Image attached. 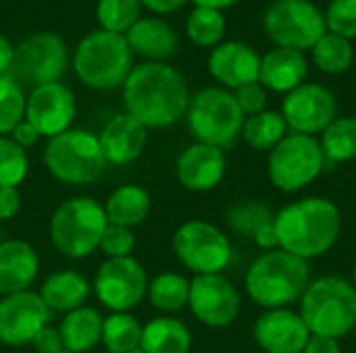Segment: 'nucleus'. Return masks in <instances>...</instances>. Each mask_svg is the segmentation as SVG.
<instances>
[{"instance_id": "1", "label": "nucleus", "mask_w": 356, "mask_h": 353, "mask_svg": "<svg viewBox=\"0 0 356 353\" xmlns=\"http://www.w3.org/2000/svg\"><path fill=\"white\" fill-rule=\"evenodd\" d=\"M123 102L127 114L146 129H165L184 119L190 92L177 69L165 62H144L125 79Z\"/></svg>"}, {"instance_id": "2", "label": "nucleus", "mask_w": 356, "mask_h": 353, "mask_svg": "<svg viewBox=\"0 0 356 353\" xmlns=\"http://www.w3.org/2000/svg\"><path fill=\"white\" fill-rule=\"evenodd\" d=\"M340 229V210L325 198L294 202L275 216L280 248L302 260L325 254L336 243Z\"/></svg>"}, {"instance_id": "3", "label": "nucleus", "mask_w": 356, "mask_h": 353, "mask_svg": "<svg viewBox=\"0 0 356 353\" xmlns=\"http://www.w3.org/2000/svg\"><path fill=\"white\" fill-rule=\"evenodd\" d=\"M311 270L307 260L277 250L259 256L246 273V291L263 308H284L305 295Z\"/></svg>"}, {"instance_id": "4", "label": "nucleus", "mask_w": 356, "mask_h": 353, "mask_svg": "<svg viewBox=\"0 0 356 353\" xmlns=\"http://www.w3.org/2000/svg\"><path fill=\"white\" fill-rule=\"evenodd\" d=\"M108 227L104 208L90 196H75L60 202L50 218V241L54 250L71 260H83L100 250Z\"/></svg>"}, {"instance_id": "5", "label": "nucleus", "mask_w": 356, "mask_h": 353, "mask_svg": "<svg viewBox=\"0 0 356 353\" xmlns=\"http://www.w3.org/2000/svg\"><path fill=\"white\" fill-rule=\"evenodd\" d=\"M46 171L65 185H92L106 171L98 135L86 129H67L50 137L42 154Z\"/></svg>"}, {"instance_id": "6", "label": "nucleus", "mask_w": 356, "mask_h": 353, "mask_svg": "<svg viewBox=\"0 0 356 353\" xmlns=\"http://www.w3.org/2000/svg\"><path fill=\"white\" fill-rule=\"evenodd\" d=\"M300 300V318L311 335L340 339L356 327V289L344 279H319Z\"/></svg>"}, {"instance_id": "7", "label": "nucleus", "mask_w": 356, "mask_h": 353, "mask_svg": "<svg viewBox=\"0 0 356 353\" xmlns=\"http://www.w3.org/2000/svg\"><path fill=\"white\" fill-rule=\"evenodd\" d=\"M73 69L79 81L92 89H113L123 85L131 73V50L125 35L94 31L75 50Z\"/></svg>"}, {"instance_id": "8", "label": "nucleus", "mask_w": 356, "mask_h": 353, "mask_svg": "<svg viewBox=\"0 0 356 353\" xmlns=\"http://www.w3.org/2000/svg\"><path fill=\"white\" fill-rule=\"evenodd\" d=\"M186 114L188 127L198 144L215 148L232 146L246 121L234 94L223 87L200 89L190 100Z\"/></svg>"}, {"instance_id": "9", "label": "nucleus", "mask_w": 356, "mask_h": 353, "mask_svg": "<svg viewBox=\"0 0 356 353\" xmlns=\"http://www.w3.org/2000/svg\"><path fill=\"white\" fill-rule=\"evenodd\" d=\"M265 33L277 48L311 50L325 33V15L311 0H277L265 10Z\"/></svg>"}, {"instance_id": "10", "label": "nucleus", "mask_w": 356, "mask_h": 353, "mask_svg": "<svg viewBox=\"0 0 356 353\" xmlns=\"http://www.w3.org/2000/svg\"><path fill=\"white\" fill-rule=\"evenodd\" d=\"M325 156L313 135L284 137L269 154V179L282 191H298L319 177Z\"/></svg>"}, {"instance_id": "11", "label": "nucleus", "mask_w": 356, "mask_h": 353, "mask_svg": "<svg viewBox=\"0 0 356 353\" xmlns=\"http://www.w3.org/2000/svg\"><path fill=\"white\" fill-rule=\"evenodd\" d=\"M177 260L194 275H221L232 260L229 239L211 223H184L173 235Z\"/></svg>"}, {"instance_id": "12", "label": "nucleus", "mask_w": 356, "mask_h": 353, "mask_svg": "<svg viewBox=\"0 0 356 353\" xmlns=\"http://www.w3.org/2000/svg\"><path fill=\"white\" fill-rule=\"evenodd\" d=\"M67 69V48L65 42L54 33H35L25 37L13 56L8 77L19 85L40 87L54 83L63 77Z\"/></svg>"}, {"instance_id": "13", "label": "nucleus", "mask_w": 356, "mask_h": 353, "mask_svg": "<svg viewBox=\"0 0 356 353\" xmlns=\"http://www.w3.org/2000/svg\"><path fill=\"white\" fill-rule=\"evenodd\" d=\"M146 268L134 258H106L92 283L98 302L111 312H131L148 295Z\"/></svg>"}, {"instance_id": "14", "label": "nucleus", "mask_w": 356, "mask_h": 353, "mask_svg": "<svg viewBox=\"0 0 356 353\" xmlns=\"http://www.w3.org/2000/svg\"><path fill=\"white\" fill-rule=\"evenodd\" d=\"M52 312L35 291L0 298V343L6 347L31 345L33 337L50 325Z\"/></svg>"}, {"instance_id": "15", "label": "nucleus", "mask_w": 356, "mask_h": 353, "mask_svg": "<svg viewBox=\"0 0 356 353\" xmlns=\"http://www.w3.org/2000/svg\"><path fill=\"white\" fill-rule=\"evenodd\" d=\"M75 112V96L60 81L33 87L25 100V121L46 139L71 129Z\"/></svg>"}, {"instance_id": "16", "label": "nucleus", "mask_w": 356, "mask_h": 353, "mask_svg": "<svg viewBox=\"0 0 356 353\" xmlns=\"http://www.w3.org/2000/svg\"><path fill=\"white\" fill-rule=\"evenodd\" d=\"M338 104L334 94L319 83H302L292 89L282 106V117L294 133H323L336 121Z\"/></svg>"}, {"instance_id": "17", "label": "nucleus", "mask_w": 356, "mask_h": 353, "mask_svg": "<svg viewBox=\"0 0 356 353\" xmlns=\"http://www.w3.org/2000/svg\"><path fill=\"white\" fill-rule=\"evenodd\" d=\"M188 306L211 329L229 327L240 314V295L223 275H196L190 281Z\"/></svg>"}, {"instance_id": "18", "label": "nucleus", "mask_w": 356, "mask_h": 353, "mask_svg": "<svg viewBox=\"0 0 356 353\" xmlns=\"http://www.w3.org/2000/svg\"><path fill=\"white\" fill-rule=\"evenodd\" d=\"M311 333L305 320L290 310H271L254 325V339L267 353H302Z\"/></svg>"}, {"instance_id": "19", "label": "nucleus", "mask_w": 356, "mask_h": 353, "mask_svg": "<svg viewBox=\"0 0 356 353\" xmlns=\"http://www.w3.org/2000/svg\"><path fill=\"white\" fill-rule=\"evenodd\" d=\"M177 181L196 193L217 187L225 175V154L221 148L194 144L186 148L175 164Z\"/></svg>"}, {"instance_id": "20", "label": "nucleus", "mask_w": 356, "mask_h": 353, "mask_svg": "<svg viewBox=\"0 0 356 353\" xmlns=\"http://www.w3.org/2000/svg\"><path fill=\"white\" fill-rule=\"evenodd\" d=\"M209 71L225 87L238 89L246 83L259 81L261 56L244 42H225L213 48Z\"/></svg>"}, {"instance_id": "21", "label": "nucleus", "mask_w": 356, "mask_h": 353, "mask_svg": "<svg viewBox=\"0 0 356 353\" xmlns=\"http://www.w3.org/2000/svg\"><path fill=\"white\" fill-rule=\"evenodd\" d=\"M98 139H100V148L106 158V164L125 166V164L136 162L142 156L146 148V139H148V129L125 112V114L113 117L102 127Z\"/></svg>"}, {"instance_id": "22", "label": "nucleus", "mask_w": 356, "mask_h": 353, "mask_svg": "<svg viewBox=\"0 0 356 353\" xmlns=\"http://www.w3.org/2000/svg\"><path fill=\"white\" fill-rule=\"evenodd\" d=\"M40 275V256L23 239L0 241V298L29 291Z\"/></svg>"}, {"instance_id": "23", "label": "nucleus", "mask_w": 356, "mask_h": 353, "mask_svg": "<svg viewBox=\"0 0 356 353\" xmlns=\"http://www.w3.org/2000/svg\"><path fill=\"white\" fill-rule=\"evenodd\" d=\"M309 64L302 52L290 48H275L261 58L259 81L265 89L290 94L305 83Z\"/></svg>"}, {"instance_id": "24", "label": "nucleus", "mask_w": 356, "mask_h": 353, "mask_svg": "<svg viewBox=\"0 0 356 353\" xmlns=\"http://www.w3.org/2000/svg\"><path fill=\"white\" fill-rule=\"evenodd\" d=\"M92 283L77 270H56L42 283L38 295L50 312L67 314L86 306Z\"/></svg>"}, {"instance_id": "25", "label": "nucleus", "mask_w": 356, "mask_h": 353, "mask_svg": "<svg viewBox=\"0 0 356 353\" xmlns=\"http://www.w3.org/2000/svg\"><path fill=\"white\" fill-rule=\"evenodd\" d=\"M125 40L131 52L152 60H163L175 54L179 37L169 23L161 19H138L127 31Z\"/></svg>"}, {"instance_id": "26", "label": "nucleus", "mask_w": 356, "mask_h": 353, "mask_svg": "<svg viewBox=\"0 0 356 353\" xmlns=\"http://www.w3.org/2000/svg\"><path fill=\"white\" fill-rule=\"evenodd\" d=\"M102 322L104 316L92 306H81L73 312H67L58 325L65 352H94L102 343Z\"/></svg>"}, {"instance_id": "27", "label": "nucleus", "mask_w": 356, "mask_h": 353, "mask_svg": "<svg viewBox=\"0 0 356 353\" xmlns=\"http://www.w3.org/2000/svg\"><path fill=\"white\" fill-rule=\"evenodd\" d=\"M104 214L108 225H117V227H125V229H136L138 225H142L152 208V198L150 193L142 187V185H121L117 187L106 202L102 204Z\"/></svg>"}, {"instance_id": "28", "label": "nucleus", "mask_w": 356, "mask_h": 353, "mask_svg": "<svg viewBox=\"0 0 356 353\" xmlns=\"http://www.w3.org/2000/svg\"><path fill=\"white\" fill-rule=\"evenodd\" d=\"M140 350L144 353H190L192 333L179 318L159 316L144 325Z\"/></svg>"}, {"instance_id": "29", "label": "nucleus", "mask_w": 356, "mask_h": 353, "mask_svg": "<svg viewBox=\"0 0 356 353\" xmlns=\"http://www.w3.org/2000/svg\"><path fill=\"white\" fill-rule=\"evenodd\" d=\"M142 325L131 312H111L102 322V345L108 353H131L140 350Z\"/></svg>"}, {"instance_id": "30", "label": "nucleus", "mask_w": 356, "mask_h": 353, "mask_svg": "<svg viewBox=\"0 0 356 353\" xmlns=\"http://www.w3.org/2000/svg\"><path fill=\"white\" fill-rule=\"evenodd\" d=\"M148 298L159 312H179L188 306L190 281L177 273H161L148 283Z\"/></svg>"}, {"instance_id": "31", "label": "nucleus", "mask_w": 356, "mask_h": 353, "mask_svg": "<svg viewBox=\"0 0 356 353\" xmlns=\"http://www.w3.org/2000/svg\"><path fill=\"white\" fill-rule=\"evenodd\" d=\"M311 52H313V60H315L317 69L327 75H338V73L348 71L355 60V48H353L350 40L340 37L332 31H327L311 48Z\"/></svg>"}, {"instance_id": "32", "label": "nucleus", "mask_w": 356, "mask_h": 353, "mask_svg": "<svg viewBox=\"0 0 356 353\" xmlns=\"http://www.w3.org/2000/svg\"><path fill=\"white\" fill-rule=\"evenodd\" d=\"M286 121L277 112L263 110L254 117H248L242 127V135L246 144L254 150H273L286 135Z\"/></svg>"}, {"instance_id": "33", "label": "nucleus", "mask_w": 356, "mask_h": 353, "mask_svg": "<svg viewBox=\"0 0 356 353\" xmlns=\"http://www.w3.org/2000/svg\"><path fill=\"white\" fill-rule=\"evenodd\" d=\"M321 150L330 162H348L356 158V119H336L321 135Z\"/></svg>"}, {"instance_id": "34", "label": "nucleus", "mask_w": 356, "mask_h": 353, "mask_svg": "<svg viewBox=\"0 0 356 353\" xmlns=\"http://www.w3.org/2000/svg\"><path fill=\"white\" fill-rule=\"evenodd\" d=\"M225 17L221 10L215 8H204V6H196L186 23V31L188 37L202 48H215L221 44L223 35H225Z\"/></svg>"}, {"instance_id": "35", "label": "nucleus", "mask_w": 356, "mask_h": 353, "mask_svg": "<svg viewBox=\"0 0 356 353\" xmlns=\"http://www.w3.org/2000/svg\"><path fill=\"white\" fill-rule=\"evenodd\" d=\"M227 221L238 235L254 239L265 227L273 225L275 218L271 210L261 202H240L229 210Z\"/></svg>"}, {"instance_id": "36", "label": "nucleus", "mask_w": 356, "mask_h": 353, "mask_svg": "<svg viewBox=\"0 0 356 353\" xmlns=\"http://www.w3.org/2000/svg\"><path fill=\"white\" fill-rule=\"evenodd\" d=\"M25 100L21 85L8 75H0V135H10L25 119Z\"/></svg>"}, {"instance_id": "37", "label": "nucleus", "mask_w": 356, "mask_h": 353, "mask_svg": "<svg viewBox=\"0 0 356 353\" xmlns=\"http://www.w3.org/2000/svg\"><path fill=\"white\" fill-rule=\"evenodd\" d=\"M29 171L27 150H23L8 135H0V185L19 187Z\"/></svg>"}, {"instance_id": "38", "label": "nucleus", "mask_w": 356, "mask_h": 353, "mask_svg": "<svg viewBox=\"0 0 356 353\" xmlns=\"http://www.w3.org/2000/svg\"><path fill=\"white\" fill-rule=\"evenodd\" d=\"M96 17L104 31L123 33L140 17V0H98Z\"/></svg>"}, {"instance_id": "39", "label": "nucleus", "mask_w": 356, "mask_h": 353, "mask_svg": "<svg viewBox=\"0 0 356 353\" xmlns=\"http://www.w3.org/2000/svg\"><path fill=\"white\" fill-rule=\"evenodd\" d=\"M325 15L327 31L355 40L356 37V0H332Z\"/></svg>"}, {"instance_id": "40", "label": "nucleus", "mask_w": 356, "mask_h": 353, "mask_svg": "<svg viewBox=\"0 0 356 353\" xmlns=\"http://www.w3.org/2000/svg\"><path fill=\"white\" fill-rule=\"evenodd\" d=\"M136 248V235L131 229L108 225L100 239V252L106 258H129Z\"/></svg>"}, {"instance_id": "41", "label": "nucleus", "mask_w": 356, "mask_h": 353, "mask_svg": "<svg viewBox=\"0 0 356 353\" xmlns=\"http://www.w3.org/2000/svg\"><path fill=\"white\" fill-rule=\"evenodd\" d=\"M234 98H236L240 110L244 112V117L246 114L254 117V114L263 112L265 106H267V89L261 85V81H252V83H246V85L238 87Z\"/></svg>"}, {"instance_id": "42", "label": "nucleus", "mask_w": 356, "mask_h": 353, "mask_svg": "<svg viewBox=\"0 0 356 353\" xmlns=\"http://www.w3.org/2000/svg\"><path fill=\"white\" fill-rule=\"evenodd\" d=\"M31 345H33V350L35 353H60L65 352V347H63V339H60V333H58V329H54V327H50V325H46L35 337H33V341H31Z\"/></svg>"}, {"instance_id": "43", "label": "nucleus", "mask_w": 356, "mask_h": 353, "mask_svg": "<svg viewBox=\"0 0 356 353\" xmlns=\"http://www.w3.org/2000/svg\"><path fill=\"white\" fill-rule=\"evenodd\" d=\"M21 210V193L17 187L0 185V223L10 221Z\"/></svg>"}, {"instance_id": "44", "label": "nucleus", "mask_w": 356, "mask_h": 353, "mask_svg": "<svg viewBox=\"0 0 356 353\" xmlns=\"http://www.w3.org/2000/svg\"><path fill=\"white\" fill-rule=\"evenodd\" d=\"M13 141H17L23 150H27V148H31V146H35L38 141H40V133L23 119L13 131H10V135H8Z\"/></svg>"}, {"instance_id": "45", "label": "nucleus", "mask_w": 356, "mask_h": 353, "mask_svg": "<svg viewBox=\"0 0 356 353\" xmlns=\"http://www.w3.org/2000/svg\"><path fill=\"white\" fill-rule=\"evenodd\" d=\"M302 353H340V343L338 339H332V337L311 335Z\"/></svg>"}, {"instance_id": "46", "label": "nucleus", "mask_w": 356, "mask_h": 353, "mask_svg": "<svg viewBox=\"0 0 356 353\" xmlns=\"http://www.w3.org/2000/svg\"><path fill=\"white\" fill-rule=\"evenodd\" d=\"M140 4L148 6L154 12L167 15V12H175L177 8H181L186 4V0H140Z\"/></svg>"}, {"instance_id": "47", "label": "nucleus", "mask_w": 356, "mask_h": 353, "mask_svg": "<svg viewBox=\"0 0 356 353\" xmlns=\"http://www.w3.org/2000/svg\"><path fill=\"white\" fill-rule=\"evenodd\" d=\"M13 56H15V48L10 46V42L0 35V75H6L10 64H13Z\"/></svg>"}, {"instance_id": "48", "label": "nucleus", "mask_w": 356, "mask_h": 353, "mask_svg": "<svg viewBox=\"0 0 356 353\" xmlns=\"http://www.w3.org/2000/svg\"><path fill=\"white\" fill-rule=\"evenodd\" d=\"M196 6H204V8H215V10H221V8H227V6H234L238 0H194Z\"/></svg>"}, {"instance_id": "49", "label": "nucleus", "mask_w": 356, "mask_h": 353, "mask_svg": "<svg viewBox=\"0 0 356 353\" xmlns=\"http://www.w3.org/2000/svg\"><path fill=\"white\" fill-rule=\"evenodd\" d=\"M355 289H356V264H355Z\"/></svg>"}, {"instance_id": "50", "label": "nucleus", "mask_w": 356, "mask_h": 353, "mask_svg": "<svg viewBox=\"0 0 356 353\" xmlns=\"http://www.w3.org/2000/svg\"><path fill=\"white\" fill-rule=\"evenodd\" d=\"M131 353H144V352H142V350H138V352H131Z\"/></svg>"}, {"instance_id": "51", "label": "nucleus", "mask_w": 356, "mask_h": 353, "mask_svg": "<svg viewBox=\"0 0 356 353\" xmlns=\"http://www.w3.org/2000/svg\"><path fill=\"white\" fill-rule=\"evenodd\" d=\"M60 353H71V352H60Z\"/></svg>"}, {"instance_id": "52", "label": "nucleus", "mask_w": 356, "mask_h": 353, "mask_svg": "<svg viewBox=\"0 0 356 353\" xmlns=\"http://www.w3.org/2000/svg\"><path fill=\"white\" fill-rule=\"evenodd\" d=\"M0 241H2V235H0Z\"/></svg>"}]
</instances>
